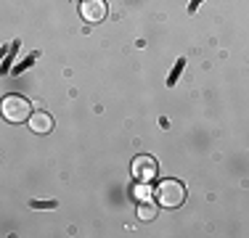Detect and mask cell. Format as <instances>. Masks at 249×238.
Listing matches in <instances>:
<instances>
[{"label": "cell", "mask_w": 249, "mask_h": 238, "mask_svg": "<svg viewBox=\"0 0 249 238\" xmlns=\"http://www.w3.org/2000/svg\"><path fill=\"white\" fill-rule=\"evenodd\" d=\"M154 196H157L159 206H164V209H175V206H180L183 201H186V186H183L180 180H162L159 183V188L154 190Z\"/></svg>", "instance_id": "6da1fadb"}, {"label": "cell", "mask_w": 249, "mask_h": 238, "mask_svg": "<svg viewBox=\"0 0 249 238\" xmlns=\"http://www.w3.org/2000/svg\"><path fill=\"white\" fill-rule=\"evenodd\" d=\"M3 117L8 119V122L19 124V122H24V119L32 117V106H29V101L21 98V95H5L3 98Z\"/></svg>", "instance_id": "7a4b0ae2"}, {"label": "cell", "mask_w": 249, "mask_h": 238, "mask_svg": "<svg viewBox=\"0 0 249 238\" xmlns=\"http://www.w3.org/2000/svg\"><path fill=\"white\" fill-rule=\"evenodd\" d=\"M130 170H133V175L138 183H151L159 172V164L154 156H149V153H141V156L133 159V167H130Z\"/></svg>", "instance_id": "3957f363"}, {"label": "cell", "mask_w": 249, "mask_h": 238, "mask_svg": "<svg viewBox=\"0 0 249 238\" xmlns=\"http://www.w3.org/2000/svg\"><path fill=\"white\" fill-rule=\"evenodd\" d=\"M80 16L88 24H98L106 19V0H82L80 3Z\"/></svg>", "instance_id": "277c9868"}, {"label": "cell", "mask_w": 249, "mask_h": 238, "mask_svg": "<svg viewBox=\"0 0 249 238\" xmlns=\"http://www.w3.org/2000/svg\"><path fill=\"white\" fill-rule=\"evenodd\" d=\"M29 127H32V133L45 135V133H51V127H53V117L45 114V111H35V114L29 117Z\"/></svg>", "instance_id": "5b68a950"}, {"label": "cell", "mask_w": 249, "mask_h": 238, "mask_svg": "<svg viewBox=\"0 0 249 238\" xmlns=\"http://www.w3.org/2000/svg\"><path fill=\"white\" fill-rule=\"evenodd\" d=\"M183 69H186V58H178L175 67H173V71H170V77H167V85H170V87L178 85V77L183 74Z\"/></svg>", "instance_id": "8992f818"}, {"label": "cell", "mask_w": 249, "mask_h": 238, "mask_svg": "<svg viewBox=\"0 0 249 238\" xmlns=\"http://www.w3.org/2000/svg\"><path fill=\"white\" fill-rule=\"evenodd\" d=\"M138 217H141V220H154V217H157V206L149 204V201H141V206H138Z\"/></svg>", "instance_id": "52a82bcc"}, {"label": "cell", "mask_w": 249, "mask_h": 238, "mask_svg": "<svg viewBox=\"0 0 249 238\" xmlns=\"http://www.w3.org/2000/svg\"><path fill=\"white\" fill-rule=\"evenodd\" d=\"M133 193H135V199H138V201H149L151 193H154V188H149V183H138Z\"/></svg>", "instance_id": "ba28073f"}, {"label": "cell", "mask_w": 249, "mask_h": 238, "mask_svg": "<svg viewBox=\"0 0 249 238\" xmlns=\"http://www.w3.org/2000/svg\"><path fill=\"white\" fill-rule=\"evenodd\" d=\"M35 61H37V53H29V56L24 58V61H21L19 67L14 69V74H21V71H24V69H29V67H32V64H35Z\"/></svg>", "instance_id": "9c48e42d"}, {"label": "cell", "mask_w": 249, "mask_h": 238, "mask_svg": "<svg viewBox=\"0 0 249 238\" xmlns=\"http://www.w3.org/2000/svg\"><path fill=\"white\" fill-rule=\"evenodd\" d=\"M29 206L32 209H56V201H29Z\"/></svg>", "instance_id": "30bf717a"}, {"label": "cell", "mask_w": 249, "mask_h": 238, "mask_svg": "<svg viewBox=\"0 0 249 238\" xmlns=\"http://www.w3.org/2000/svg\"><path fill=\"white\" fill-rule=\"evenodd\" d=\"M201 3H204V0H191V3H188V14H194V11H196Z\"/></svg>", "instance_id": "8fae6325"}]
</instances>
